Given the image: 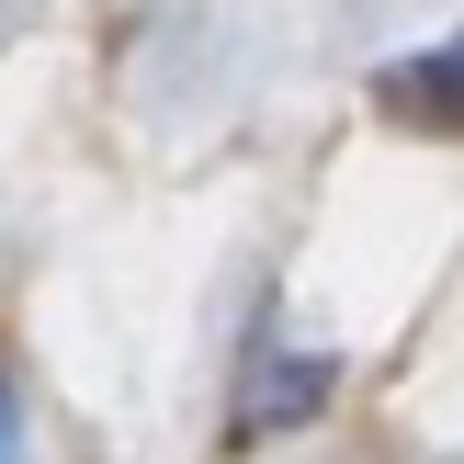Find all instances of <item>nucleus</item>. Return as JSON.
<instances>
[{
    "label": "nucleus",
    "instance_id": "nucleus-1",
    "mask_svg": "<svg viewBox=\"0 0 464 464\" xmlns=\"http://www.w3.org/2000/svg\"><path fill=\"white\" fill-rule=\"evenodd\" d=\"M317 408H329V352H306V340L261 329V340H249V362H238V408H227V442H272V430L317 420Z\"/></svg>",
    "mask_w": 464,
    "mask_h": 464
},
{
    "label": "nucleus",
    "instance_id": "nucleus-2",
    "mask_svg": "<svg viewBox=\"0 0 464 464\" xmlns=\"http://www.w3.org/2000/svg\"><path fill=\"white\" fill-rule=\"evenodd\" d=\"M374 91L408 113V125H453V57H408V68H385Z\"/></svg>",
    "mask_w": 464,
    "mask_h": 464
}]
</instances>
